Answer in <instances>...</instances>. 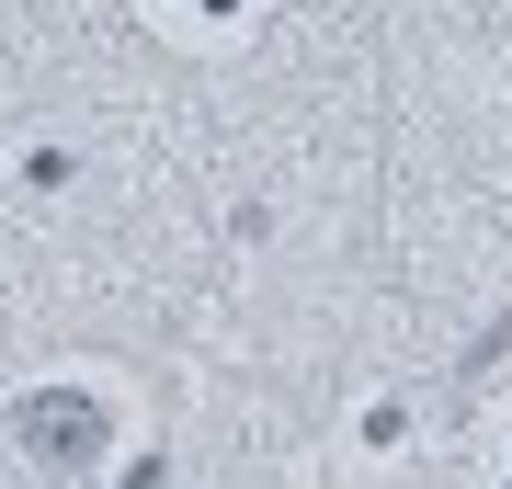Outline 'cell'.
Here are the masks:
<instances>
[{
    "label": "cell",
    "mask_w": 512,
    "mask_h": 489,
    "mask_svg": "<svg viewBox=\"0 0 512 489\" xmlns=\"http://www.w3.org/2000/svg\"><path fill=\"white\" fill-rule=\"evenodd\" d=\"M23 444H35L46 467H92L103 455V410L92 399H23Z\"/></svg>",
    "instance_id": "6da1fadb"
}]
</instances>
